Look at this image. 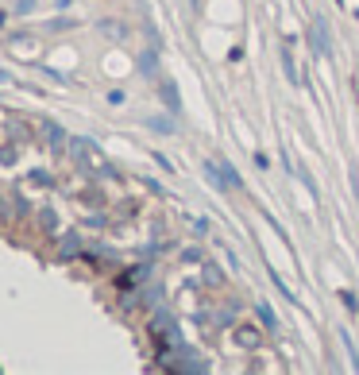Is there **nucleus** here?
Instances as JSON below:
<instances>
[{
  "instance_id": "obj_2",
  "label": "nucleus",
  "mask_w": 359,
  "mask_h": 375,
  "mask_svg": "<svg viewBox=\"0 0 359 375\" xmlns=\"http://www.w3.org/2000/svg\"><path fill=\"white\" fill-rule=\"evenodd\" d=\"M205 178H209L216 190H243V178L236 174L232 167H213V163H209V167H205Z\"/></svg>"
},
{
  "instance_id": "obj_8",
  "label": "nucleus",
  "mask_w": 359,
  "mask_h": 375,
  "mask_svg": "<svg viewBox=\"0 0 359 375\" xmlns=\"http://www.w3.org/2000/svg\"><path fill=\"white\" fill-rule=\"evenodd\" d=\"M282 70H286V78H290L294 85H301V78H298V66H294V54H290V50H282Z\"/></svg>"
},
{
  "instance_id": "obj_3",
  "label": "nucleus",
  "mask_w": 359,
  "mask_h": 375,
  "mask_svg": "<svg viewBox=\"0 0 359 375\" xmlns=\"http://www.w3.org/2000/svg\"><path fill=\"white\" fill-rule=\"evenodd\" d=\"M313 50L317 54H332V31L325 16H313Z\"/></svg>"
},
{
  "instance_id": "obj_11",
  "label": "nucleus",
  "mask_w": 359,
  "mask_h": 375,
  "mask_svg": "<svg viewBox=\"0 0 359 375\" xmlns=\"http://www.w3.org/2000/svg\"><path fill=\"white\" fill-rule=\"evenodd\" d=\"M340 341H344V348H348V352H351V367H356V372H359V348H356V341H351L348 333H340Z\"/></svg>"
},
{
  "instance_id": "obj_7",
  "label": "nucleus",
  "mask_w": 359,
  "mask_h": 375,
  "mask_svg": "<svg viewBox=\"0 0 359 375\" xmlns=\"http://www.w3.org/2000/svg\"><path fill=\"white\" fill-rule=\"evenodd\" d=\"M236 345H243V348H255L259 345V329H247V325H236Z\"/></svg>"
},
{
  "instance_id": "obj_16",
  "label": "nucleus",
  "mask_w": 359,
  "mask_h": 375,
  "mask_svg": "<svg viewBox=\"0 0 359 375\" xmlns=\"http://www.w3.org/2000/svg\"><path fill=\"white\" fill-rule=\"evenodd\" d=\"M155 163H158V167H163V170H174V167H170V159H166L163 151H155Z\"/></svg>"
},
{
  "instance_id": "obj_18",
  "label": "nucleus",
  "mask_w": 359,
  "mask_h": 375,
  "mask_svg": "<svg viewBox=\"0 0 359 375\" xmlns=\"http://www.w3.org/2000/svg\"><path fill=\"white\" fill-rule=\"evenodd\" d=\"M336 4H344V0H336Z\"/></svg>"
},
{
  "instance_id": "obj_12",
  "label": "nucleus",
  "mask_w": 359,
  "mask_h": 375,
  "mask_svg": "<svg viewBox=\"0 0 359 375\" xmlns=\"http://www.w3.org/2000/svg\"><path fill=\"white\" fill-rule=\"evenodd\" d=\"M340 302H344V306H348L351 314H356V310H359V298L351 294V290H344V294H340Z\"/></svg>"
},
{
  "instance_id": "obj_4",
  "label": "nucleus",
  "mask_w": 359,
  "mask_h": 375,
  "mask_svg": "<svg viewBox=\"0 0 359 375\" xmlns=\"http://www.w3.org/2000/svg\"><path fill=\"white\" fill-rule=\"evenodd\" d=\"M136 70L143 74V78H158V54H155V47L139 50V54H136Z\"/></svg>"
},
{
  "instance_id": "obj_10",
  "label": "nucleus",
  "mask_w": 359,
  "mask_h": 375,
  "mask_svg": "<svg viewBox=\"0 0 359 375\" xmlns=\"http://www.w3.org/2000/svg\"><path fill=\"white\" fill-rule=\"evenodd\" d=\"M78 252H81V240L78 236H66V240H62V259L78 256Z\"/></svg>"
},
{
  "instance_id": "obj_14",
  "label": "nucleus",
  "mask_w": 359,
  "mask_h": 375,
  "mask_svg": "<svg viewBox=\"0 0 359 375\" xmlns=\"http://www.w3.org/2000/svg\"><path fill=\"white\" fill-rule=\"evenodd\" d=\"M47 136H50V143H62V128L59 124H47Z\"/></svg>"
},
{
  "instance_id": "obj_15",
  "label": "nucleus",
  "mask_w": 359,
  "mask_h": 375,
  "mask_svg": "<svg viewBox=\"0 0 359 375\" xmlns=\"http://www.w3.org/2000/svg\"><path fill=\"white\" fill-rule=\"evenodd\" d=\"M255 167H259V170H267V167H271V159L263 155V151H255Z\"/></svg>"
},
{
  "instance_id": "obj_9",
  "label": "nucleus",
  "mask_w": 359,
  "mask_h": 375,
  "mask_svg": "<svg viewBox=\"0 0 359 375\" xmlns=\"http://www.w3.org/2000/svg\"><path fill=\"white\" fill-rule=\"evenodd\" d=\"M205 283H209V287H220L224 283V275H220V267L216 263H205Z\"/></svg>"
},
{
  "instance_id": "obj_13",
  "label": "nucleus",
  "mask_w": 359,
  "mask_h": 375,
  "mask_svg": "<svg viewBox=\"0 0 359 375\" xmlns=\"http://www.w3.org/2000/svg\"><path fill=\"white\" fill-rule=\"evenodd\" d=\"M151 128H155V132H174V124H170V120H163V116H155V120H151Z\"/></svg>"
},
{
  "instance_id": "obj_1",
  "label": "nucleus",
  "mask_w": 359,
  "mask_h": 375,
  "mask_svg": "<svg viewBox=\"0 0 359 375\" xmlns=\"http://www.w3.org/2000/svg\"><path fill=\"white\" fill-rule=\"evenodd\" d=\"M70 148H74V155H78L81 163H85L89 170H93V174H116V170H112V163H108V159L101 155V151L93 148V143H89V139L74 136V143H70Z\"/></svg>"
},
{
  "instance_id": "obj_6",
  "label": "nucleus",
  "mask_w": 359,
  "mask_h": 375,
  "mask_svg": "<svg viewBox=\"0 0 359 375\" xmlns=\"http://www.w3.org/2000/svg\"><path fill=\"white\" fill-rule=\"evenodd\" d=\"M259 321H263V329L267 333H278V317H274V310H271V302H259Z\"/></svg>"
},
{
  "instance_id": "obj_5",
  "label": "nucleus",
  "mask_w": 359,
  "mask_h": 375,
  "mask_svg": "<svg viewBox=\"0 0 359 375\" xmlns=\"http://www.w3.org/2000/svg\"><path fill=\"white\" fill-rule=\"evenodd\" d=\"M158 93H163V101H166V109H170V112H182V93H178V85L170 78L158 85Z\"/></svg>"
},
{
  "instance_id": "obj_17",
  "label": "nucleus",
  "mask_w": 359,
  "mask_h": 375,
  "mask_svg": "<svg viewBox=\"0 0 359 375\" xmlns=\"http://www.w3.org/2000/svg\"><path fill=\"white\" fill-rule=\"evenodd\" d=\"M0 23H4V16H0Z\"/></svg>"
}]
</instances>
